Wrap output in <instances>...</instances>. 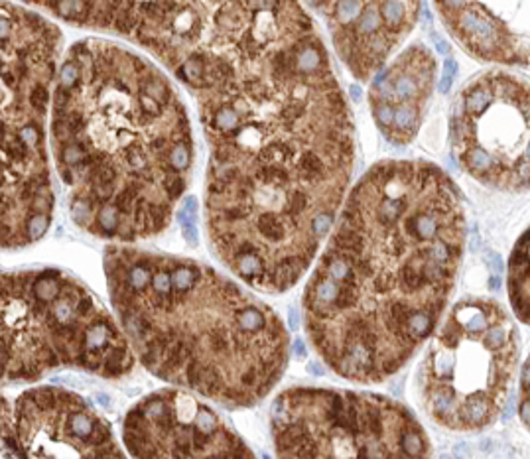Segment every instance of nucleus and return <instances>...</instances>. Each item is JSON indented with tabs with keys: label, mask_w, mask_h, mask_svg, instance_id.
<instances>
[{
	"label": "nucleus",
	"mask_w": 530,
	"mask_h": 459,
	"mask_svg": "<svg viewBox=\"0 0 530 459\" xmlns=\"http://www.w3.org/2000/svg\"><path fill=\"white\" fill-rule=\"evenodd\" d=\"M191 97L209 148V248L251 290L288 292L326 245L357 156L351 107L318 28L244 57Z\"/></svg>",
	"instance_id": "1"
},
{
	"label": "nucleus",
	"mask_w": 530,
	"mask_h": 459,
	"mask_svg": "<svg viewBox=\"0 0 530 459\" xmlns=\"http://www.w3.org/2000/svg\"><path fill=\"white\" fill-rule=\"evenodd\" d=\"M466 199L428 160H382L353 185L302 294L304 331L333 374L381 385L410 363L449 304Z\"/></svg>",
	"instance_id": "2"
},
{
	"label": "nucleus",
	"mask_w": 530,
	"mask_h": 459,
	"mask_svg": "<svg viewBox=\"0 0 530 459\" xmlns=\"http://www.w3.org/2000/svg\"><path fill=\"white\" fill-rule=\"evenodd\" d=\"M50 142L71 221L123 245L164 233L193 176L195 142L178 87L113 40L67 48Z\"/></svg>",
	"instance_id": "3"
},
{
	"label": "nucleus",
	"mask_w": 530,
	"mask_h": 459,
	"mask_svg": "<svg viewBox=\"0 0 530 459\" xmlns=\"http://www.w3.org/2000/svg\"><path fill=\"white\" fill-rule=\"evenodd\" d=\"M111 306L138 363L225 408L260 404L290 363V335L266 302L202 260L109 245Z\"/></svg>",
	"instance_id": "4"
},
{
	"label": "nucleus",
	"mask_w": 530,
	"mask_h": 459,
	"mask_svg": "<svg viewBox=\"0 0 530 459\" xmlns=\"http://www.w3.org/2000/svg\"><path fill=\"white\" fill-rule=\"evenodd\" d=\"M2 381L36 383L53 371L101 379L132 373L137 355L111 311L64 268L2 272Z\"/></svg>",
	"instance_id": "5"
},
{
	"label": "nucleus",
	"mask_w": 530,
	"mask_h": 459,
	"mask_svg": "<svg viewBox=\"0 0 530 459\" xmlns=\"http://www.w3.org/2000/svg\"><path fill=\"white\" fill-rule=\"evenodd\" d=\"M60 28L2 2V248L38 243L53 217L48 111L60 64Z\"/></svg>",
	"instance_id": "6"
},
{
	"label": "nucleus",
	"mask_w": 530,
	"mask_h": 459,
	"mask_svg": "<svg viewBox=\"0 0 530 459\" xmlns=\"http://www.w3.org/2000/svg\"><path fill=\"white\" fill-rule=\"evenodd\" d=\"M515 321L493 298L457 302L428 339L416 371L424 414L449 432H481L497 422L517 374Z\"/></svg>",
	"instance_id": "7"
},
{
	"label": "nucleus",
	"mask_w": 530,
	"mask_h": 459,
	"mask_svg": "<svg viewBox=\"0 0 530 459\" xmlns=\"http://www.w3.org/2000/svg\"><path fill=\"white\" fill-rule=\"evenodd\" d=\"M69 26L144 48L178 79L188 67L243 50L280 0H24Z\"/></svg>",
	"instance_id": "8"
},
{
	"label": "nucleus",
	"mask_w": 530,
	"mask_h": 459,
	"mask_svg": "<svg viewBox=\"0 0 530 459\" xmlns=\"http://www.w3.org/2000/svg\"><path fill=\"white\" fill-rule=\"evenodd\" d=\"M280 458H428L432 444L400 402L372 393L292 386L270 406Z\"/></svg>",
	"instance_id": "9"
},
{
	"label": "nucleus",
	"mask_w": 530,
	"mask_h": 459,
	"mask_svg": "<svg viewBox=\"0 0 530 459\" xmlns=\"http://www.w3.org/2000/svg\"><path fill=\"white\" fill-rule=\"evenodd\" d=\"M457 166L489 190H530V79L507 69L473 75L449 108Z\"/></svg>",
	"instance_id": "10"
},
{
	"label": "nucleus",
	"mask_w": 530,
	"mask_h": 459,
	"mask_svg": "<svg viewBox=\"0 0 530 459\" xmlns=\"http://www.w3.org/2000/svg\"><path fill=\"white\" fill-rule=\"evenodd\" d=\"M2 456L123 458V449L87 398L62 386H36L2 398Z\"/></svg>",
	"instance_id": "11"
},
{
	"label": "nucleus",
	"mask_w": 530,
	"mask_h": 459,
	"mask_svg": "<svg viewBox=\"0 0 530 459\" xmlns=\"http://www.w3.org/2000/svg\"><path fill=\"white\" fill-rule=\"evenodd\" d=\"M188 388L172 386L142 396L123 420L132 458H253L229 422Z\"/></svg>",
	"instance_id": "12"
},
{
	"label": "nucleus",
	"mask_w": 530,
	"mask_h": 459,
	"mask_svg": "<svg viewBox=\"0 0 530 459\" xmlns=\"http://www.w3.org/2000/svg\"><path fill=\"white\" fill-rule=\"evenodd\" d=\"M326 22L340 62L355 79L369 81L410 36L422 0H306Z\"/></svg>",
	"instance_id": "13"
},
{
	"label": "nucleus",
	"mask_w": 530,
	"mask_h": 459,
	"mask_svg": "<svg viewBox=\"0 0 530 459\" xmlns=\"http://www.w3.org/2000/svg\"><path fill=\"white\" fill-rule=\"evenodd\" d=\"M434 8L473 59L530 67V0H434Z\"/></svg>",
	"instance_id": "14"
},
{
	"label": "nucleus",
	"mask_w": 530,
	"mask_h": 459,
	"mask_svg": "<svg viewBox=\"0 0 530 459\" xmlns=\"http://www.w3.org/2000/svg\"><path fill=\"white\" fill-rule=\"evenodd\" d=\"M434 52L422 42L403 50L372 77L369 107L377 129L394 146L414 142L438 83Z\"/></svg>",
	"instance_id": "15"
},
{
	"label": "nucleus",
	"mask_w": 530,
	"mask_h": 459,
	"mask_svg": "<svg viewBox=\"0 0 530 459\" xmlns=\"http://www.w3.org/2000/svg\"><path fill=\"white\" fill-rule=\"evenodd\" d=\"M510 308L517 320L530 325V227L512 246L507 272Z\"/></svg>",
	"instance_id": "16"
},
{
	"label": "nucleus",
	"mask_w": 530,
	"mask_h": 459,
	"mask_svg": "<svg viewBox=\"0 0 530 459\" xmlns=\"http://www.w3.org/2000/svg\"><path fill=\"white\" fill-rule=\"evenodd\" d=\"M519 414L522 424L530 432V357L522 367V376H520V393H519Z\"/></svg>",
	"instance_id": "17"
}]
</instances>
